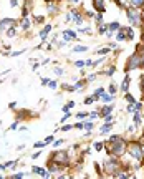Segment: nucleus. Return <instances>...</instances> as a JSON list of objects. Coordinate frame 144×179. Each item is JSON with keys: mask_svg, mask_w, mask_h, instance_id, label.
Segmentation results:
<instances>
[{"mask_svg": "<svg viewBox=\"0 0 144 179\" xmlns=\"http://www.w3.org/2000/svg\"><path fill=\"white\" fill-rule=\"evenodd\" d=\"M141 90L144 91V75H142V78H141Z\"/></svg>", "mask_w": 144, "mask_h": 179, "instance_id": "obj_41", "label": "nucleus"}, {"mask_svg": "<svg viewBox=\"0 0 144 179\" xmlns=\"http://www.w3.org/2000/svg\"><path fill=\"white\" fill-rule=\"evenodd\" d=\"M43 146H47V143H35V148H43Z\"/></svg>", "mask_w": 144, "mask_h": 179, "instance_id": "obj_28", "label": "nucleus"}, {"mask_svg": "<svg viewBox=\"0 0 144 179\" xmlns=\"http://www.w3.org/2000/svg\"><path fill=\"white\" fill-rule=\"evenodd\" d=\"M45 2H50V0H45Z\"/></svg>", "mask_w": 144, "mask_h": 179, "instance_id": "obj_48", "label": "nucleus"}, {"mask_svg": "<svg viewBox=\"0 0 144 179\" xmlns=\"http://www.w3.org/2000/svg\"><path fill=\"white\" fill-rule=\"evenodd\" d=\"M76 116H78V118H85V116H86V113H78Z\"/></svg>", "mask_w": 144, "mask_h": 179, "instance_id": "obj_44", "label": "nucleus"}, {"mask_svg": "<svg viewBox=\"0 0 144 179\" xmlns=\"http://www.w3.org/2000/svg\"><path fill=\"white\" fill-rule=\"evenodd\" d=\"M111 111H113V106H111V104H108V106H104L103 108V111H101V114H103V116H106V114H110Z\"/></svg>", "mask_w": 144, "mask_h": 179, "instance_id": "obj_12", "label": "nucleus"}, {"mask_svg": "<svg viewBox=\"0 0 144 179\" xmlns=\"http://www.w3.org/2000/svg\"><path fill=\"white\" fill-rule=\"evenodd\" d=\"M128 151H129V154H131L134 159H139L141 161L142 159V156H144V149H142V146L139 144V143H129L128 146Z\"/></svg>", "mask_w": 144, "mask_h": 179, "instance_id": "obj_3", "label": "nucleus"}, {"mask_svg": "<svg viewBox=\"0 0 144 179\" xmlns=\"http://www.w3.org/2000/svg\"><path fill=\"white\" fill-rule=\"evenodd\" d=\"M73 15H75V22H76V23H81V22H83V17H81V15H78L76 12H73Z\"/></svg>", "mask_w": 144, "mask_h": 179, "instance_id": "obj_20", "label": "nucleus"}, {"mask_svg": "<svg viewBox=\"0 0 144 179\" xmlns=\"http://www.w3.org/2000/svg\"><path fill=\"white\" fill-rule=\"evenodd\" d=\"M96 22H98V23L103 22V13H98V15H96Z\"/></svg>", "mask_w": 144, "mask_h": 179, "instance_id": "obj_26", "label": "nucleus"}, {"mask_svg": "<svg viewBox=\"0 0 144 179\" xmlns=\"http://www.w3.org/2000/svg\"><path fill=\"white\" fill-rule=\"evenodd\" d=\"M35 22H37V23H43L45 18H43V17H37V18H35Z\"/></svg>", "mask_w": 144, "mask_h": 179, "instance_id": "obj_29", "label": "nucleus"}, {"mask_svg": "<svg viewBox=\"0 0 144 179\" xmlns=\"http://www.w3.org/2000/svg\"><path fill=\"white\" fill-rule=\"evenodd\" d=\"M23 176H25V174H23V173H17V174H13L12 177H13V179H22Z\"/></svg>", "mask_w": 144, "mask_h": 179, "instance_id": "obj_24", "label": "nucleus"}, {"mask_svg": "<svg viewBox=\"0 0 144 179\" xmlns=\"http://www.w3.org/2000/svg\"><path fill=\"white\" fill-rule=\"evenodd\" d=\"M126 12H128V20L133 25H139V23H141V13L136 8H128Z\"/></svg>", "mask_w": 144, "mask_h": 179, "instance_id": "obj_4", "label": "nucleus"}, {"mask_svg": "<svg viewBox=\"0 0 144 179\" xmlns=\"http://www.w3.org/2000/svg\"><path fill=\"white\" fill-rule=\"evenodd\" d=\"M85 128H86V129H91V128H93V123L86 121V123H85Z\"/></svg>", "mask_w": 144, "mask_h": 179, "instance_id": "obj_30", "label": "nucleus"}, {"mask_svg": "<svg viewBox=\"0 0 144 179\" xmlns=\"http://www.w3.org/2000/svg\"><path fill=\"white\" fill-rule=\"evenodd\" d=\"M129 81H131V78H129V75H126L124 83H123V86H121V90H123V91H128V88H129Z\"/></svg>", "mask_w": 144, "mask_h": 179, "instance_id": "obj_10", "label": "nucleus"}, {"mask_svg": "<svg viewBox=\"0 0 144 179\" xmlns=\"http://www.w3.org/2000/svg\"><path fill=\"white\" fill-rule=\"evenodd\" d=\"M86 47H75V51H86Z\"/></svg>", "mask_w": 144, "mask_h": 179, "instance_id": "obj_27", "label": "nucleus"}, {"mask_svg": "<svg viewBox=\"0 0 144 179\" xmlns=\"http://www.w3.org/2000/svg\"><path fill=\"white\" fill-rule=\"evenodd\" d=\"M48 86H50V88H53V90H55V88H57L58 85H57V81H50V80H48Z\"/></svg>", "mask_w": 144, "mask_h": 179, "instance_id": "obj_25", "label": "nucleus"}, {"mask_svg": "<svg viewBox=\"0 0 144 179\" xmlns=\"http://www.w3.org/2000/svg\"><path fill=\"white\" fill-rule=\"evenodd\" d=\"M50 30H51V27H50V25H47V27H45L43 30H41L40 37H41V38H45V37H47V33H48V31H50Z\"/></svg>", "mask_w": 144, "mask_h": 179, "instance_id": "obj_17", "label": "nucleus"}, {"mask_svg": "<svg viewBox=\"0 0 144 179\" xmlns=\"http://www.w3.org/2000/svg\"><path fill=\"white\" fill-rule=\"evenodd\" d=\"M110 91L114 94V93H116V86H114V85H111V86H110Z\"/></svg>", "mask_w": 144, "mask_h": 179, "instance_id": "obj_37", "label": "nucleus"}, {"mask_svg": "<svg viewBox=\"0 0 144 179\" xmlns=\"http://www.w3.org/2000/svg\"><path fill=\"white\" fill-rule=\"evenodd\" d=\"M118 166H119L118 161L111 159V161H108V163H104V171H106V173H114V171L118 169Z\"/></svg>", "mask_w": 144, "mask_h": 179, "instance_id": "obj_5", "label": "nucleus"}, {"mask_svg": "<svg viewBox=\"0 0 144 179\" xmlns=\"http://www.w3.org/2000/svg\"><path fill=\"white\" fill-rule=\"evenodd\" d=\"M20 53H23V50H18V51H13V53H12V57H18V55Z\"/></svg>", "mask_w": 144, "mask_h": 179, "instance_id": "obj_33", "label": "nucleus"}, {"mask_svg": "<svg viewBox=\"0 0 144 179\" xmlns=\"http://www.w3.org/2000/svg\"><path fill=\"white\" fill-rule=\"evenodd\" d=\"M108 149H110V153L114 154V156H121V154H124V151H126V143L123 141L119 136H111Z\"/></svg>", "mask_w": 144, "mask_h": 179, "instance_id": "obj_1", "label": "nucleus"}, {"mask_svg": "<svg viewBox=\"0 0 144 179\" xmlns=\"http://www.w3.org/2000/svg\"><path fill=\"white\" fill-rule=\"evenodd\" d=\"M98 53H100V55H104V53H108V48H103V50H100Z\"/></svg>", "mask_w": 144, "mask_h": 179, "instance_id": "obj_38", "label": "nucleus"}, {"mask_svg": "<svg viewBox=\"0 0 144 179\" xmlns=\"http://www.w3.org/2000/svg\"><path fill=\"white\" fill-rule=\"evenodd\" d=\"M128 111H129V113H134V106H133V104H131V106L128 108Z\"/></svg>", "mask_w": 144, "mask_h": 179, "instance_id": "obj_42", "label": "nucleus"}, {"mask_svg": "<svg viewBox=\"0 0 144 179\" xmlns=\"http://www.w3.org/2000/svg\"><path fill=\"white\" fill-rule=\"evenodd\" d=\"M50 161L55 166H68V154H66V151H55Z\"/></svg>", "mask_w": 144, "mask_h": 179, "instance_id": "obj_2", "label": "nucleus"}, {"mask_svg": "<svg viewBox=\"0 0 144 179\" xmlns=\"http://www.w3.org/2000/svg\"><path fill=\"white\" fill-rule=\"evenodd\" d=\"M131 2V5L134 7V8H138V7H142L144 5V0H129Z\"/></svg>", "mask_w": 144, "mask_h": 179, "instance_id": "obj_11", "label": "nucleus"}, {"mask_svg": "<svg viewBox=\"0 0 144 179\" xmlns=\"http://www.w3.org/2000/svg\"><path fill=\"white\" fill-rule=\"evenodd\" d=\"M17 128H18V124H17V123H13V124L10 126V129H17Z\"/></svg>", "mask_w": 144, "mask_h": 179, "instance_id": "obj_43", "label": "nucleus"}, {"mask_svg": "<svg viewBox=\"0 0 144 179\" xmlns=\"http://www.w3.org/2000/svg\"><path fill=\"white\" fill-rule=\"evenodd\" d=\"M71 2H73V3H78V2H80V0H71Z\"/></svg>", "mask_w": 144, "mask_h": 179, "instance_id": "obj_46", "label": "nucleus"}, {"mask_svg": "<svg viewBox=\"0 0 144 179\" xmlns=\"http://www.w3.org/2000/svg\"><path fill=\"white\" fill-rule=\"evenodd\" d=\"M104 93V90L103 88H98L96 91H94V96H93V100L96 101V100H100V94H103Z\"/></svg>", "mask_w": 144, "mask_h": 179, "instance_id": "obj_14", "label": "nucleus"}, {"mask_svg": "<svg viewBox=\"0 0 144 179\" xmlns=\"http://www.w3.org/2000/svg\"><path fill=\"white\" fill-rule=\"evenodd\" d=\"M124 2H126V0H116V3H118L119 7H124Z\"/></svg>", "mask_w": 144, "mask_h": 179, "instance_id": "obj_32", "label": "nucleus"}, {"mask_svg": "<svg viewBox=\"0 0 144 179\" xmlns=\"http://www.w3.org/2000/svg\"><path fill=\"white\" fill-rule=\"evenodd\" d=\"M93 101H94L93 98H86V100H85V103H86V104H91V103H93Z\"/></svg>", "mask_w": 144, "mask_h": 179, "instance_id": "obj_35", "label": "nucleus"}, {"mask_svg": "<svg viewBox=\"0 0 144 179\" xmlns=\"http://www.w3.org/2000/svg\"><path fill=\"white\" fill-rule=\"evenodd\" d=\"M75 65H76V66H78V68H81V66H85V61H76V63H75Z\"/></svg>", "mask_w": 144, "mask_h": 179, "instance_id": "obj_34", "label": "nucleus"}, {"mask_svg": "<svg viewBox=\"0 0 144 179\" xmlns=\"http://www.w3.org/2000/svg\"><path fill=\"white\" fill-rule=\"evenodd\" d=\"M63 37H65V40H73V38H76V35L73 33V31H70V30H65Z\"/></svg>", "mask_w": 144, "mask_h": 179, "instance_id": "obj_9", "label": "nucleus"}, {"mask_svg": "<svg viewBox=\"0 0 144 179\" xmlns=\"http://www.w3.org/2000/svg\"><path fill=\"white\" fill-rule=\"evenodd\" d=\"M94 148H96V151H101V148H103V144H101V143H96V144H94Z\"/></svg>", "mask_w": 144, "mask_h": 179, "instance_id": "obj_31", "label": "nucleus"}, {"mask_svg": "<svg viewBox=\"0 0 144 179\" xmlns=\"http://www.w3.org/2000/svg\"><path fill=\"white\" fill-rule=\"evenodd\" d=\"M55 73H57V75H63V70L61 68H57V70H55Z\"/></svg>", "mask_w": 144, "mask_h": 179, "instance_id": "obj_39", "label": "nucleus"}, {"mask_svg": "<svg viewBox=\"0 0 144 179\" xmlns=\"http://www.w3.org/2000/svg\"><path fill=\"white\" fill-rule=\"evenodd\" d=\"M114 71H116V68H114V66H111V68L106 71V75H108V76H111V75H114Z\"/></svg>", "mask_w": 144, "mask_h": 179, "instance_id": "obj_22", "label": "nucleus"}, {"mask_svg": "<svg viewBox=\"0 0 144 179\" xmlns=\"http://www.w3.org/2000/svg\"><path fill=\"white\" fill-rule=\"evenodd\" d=\"M51 141H53V136H48V138L45 139V143H47V144H48V143H51Z\"/></svg>", "mask_w": 144, "mask_h": 179, "instance_id": "obj_36", "label": "nucleus"}, {"mask_svg": "<svg viewBox=\"0 0 144 179\" xmlns=\"http://www.w3.org/2000/svg\"><path fill=\"white\" fill-rule=\"evenodd\" d=\"M108 28H110L111 31H114V30L121 28V27H119V23H118V22H114V23H110V25H108Z\"/></svg>", "mask_w": 144, "mask_h": 179, "instance_id": "obj_16", "label": "nucleus"}, {"mask_svg": "<svg viewBox=\"0 0 144 179\" xmlns=\"http://www.w3.org/2000/svg\"><path fill=\"white\" fill-rule=\"evenodd\" d=\"M111 126H113V123H108V124H104L103 128H101V134H104L106 131H110V129H111Z\"/></svg>", "mask_w": 144, "mask_h": 179, "instance_id": "obj_18", "label": "nucleus"}, {"mask_svg": "<svg viewBox=\"0 0 144 179\" xmlns=\"http://www.w3.org/2000/svg\"><path fill=\"white\" fill-rule=\"evenodd\" d=\"M7 25H15V20H13V18H3V20H0V30H3Z\"/></svg>", "mask_w": 144, "mask_h": 179, "instance_id": "obj_7", "label": "nucleus"}, {"mask_svg": "<svg viewBox=\"0 0 144 179\" xmlns=\"http://www.w3.org/2000/svg\"><path fill=\"white\" fill-rule=\"evenodd\" d=\"M0 169H5V164H0Z\"/></svg>", "mask_w": 144, "mask_h": 179, "instance_id": "obj_45", "label": "nucleus"}, {"mask_svg": "<svg viewBox=\"0 0 144 179\" xmlns=\"http://www.w3.org/2000/svg\"><path fill=\"white\" fill-rule=\"evenodd\" d=\"M28 27H30V22L27 20V17H23V20H22V28H23V30H28Z\"/></svg>", "mask_w": 144, "mask_h": 179, "instance_id": "obj_15", "label": "nucleus"}, {"mask_svg": "<svg viewBox=\"0 0 144 179\" xmlns=\"http://www.w3.org/2000/svg\"><path fill=\"white\" fill-rule=\"evenodd\" d=\"M142 41H144V33H142Z\"/></svg>", "mask_w": 144, "mask_h": 179, "instance_id": "obj_47", "label": "nucleus"}, {"mask_svg": "<svg viewBox=\"0 0 144 179\" xmlns=\"http://www.w3.org/2000/svg\"><path fill=\"white\" fill-rule=\"evenodd\" d=\"M33 173L40 174L41 177H48V173H47L45 169H41V167H33Z\"/></svg>", "mask_w": 144, "mask_h": 179, "instance_id": "obj_8", "label": "nucleus"}, {"mask_svg": "<svg viewBox=\"0 0 144 179\" xmlns=\"http://www.w3.org/2000/svg\"><path fill=\"white\" fill-rule=\"evenodd\" d=\"M139 123H141V116L136 113V114H134V124H139Z\"/></svg>", "mask_w": 144, "mask_h": 179, "instance_id": "obj_23", "label": "nucleus"}, {"mask_svg": "<svg viewBox=\"0 0 144 179\" xmlns=\"http://www.w3.org/2000/svg\"><path fill=\"white\" fill-rule=\"evenodd\" d=\"M101 101H104V103H110V101H113V96H110V94L103 93V96H100Z\"/></svg>", "mask_w": 144, "mask_h": 179, "instance_id": "obj_13", "label": "nucleus"}, {"mask_svg": "<svg viewBox=\"0 0 144 179\" xmlns=\"http://www.w3.org/2000/svg\"><path fill=\"white\" fill-rule=\"evenodd\" d=\"M10 5H12V7H17L18 3H17V0H10Z\"/></svg>", "mask_w": 144, "mask_h": 179, "instance_id": "obj_40", "label": "nucleus"}, {"mask_svg": "<svg viewBox=\"0 0 144 179\" xmlns=\"http://www.w3.org/2000/svg\"><path fill=\"white\" fill-rule=\"evenodd\" d=\"M126 100H128L131 104H134V103H136V100H134V96H133V94H126Z\"/></svg>", "mask_w": 144, "mask_h": 179, "instance_id": "obj_21", "label": "nucleus"}, {"mask_svg": "<svg viewBox=\"0 0 144 179\" xmlns=\"http://www.w3.org/2000/svg\"><path fill=\"white\" fill-rule=\"evenodd\" d=\"M93 7L98 10L100 13H103L106 10V5H104V0H93Z\"/></svg>", "mask_w": 144, "mask_h": 179, "instance_id": "obj_6", "label": "nucleus"}, {"mask_svg": "<svg viewBox=\"0 0 144 179\" xmlns=\"http://www.w3.org/2000/svg\"><path fill=\"white\" fill-rule=\"evenodd\" d=\"M15 33H17V31H15V25H12L8 30H7V35H8V37H13Z\"/></svg>", "mask_w": 144, "mask_h": 179, "instance_id": "obj_19", "label": "nucleus"}]
</instances>
